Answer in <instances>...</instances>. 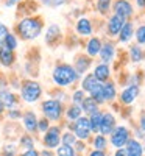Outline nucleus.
I'll return each instance as SVG.
<instances>
[{
	"instance_id": "nucleus-44",
	"label": "nucleus",
	"mask_w": 145,
	"mask_h": 156,
	"mask_svg": "<svg viewBox=\"0 0 145 156\" xmlns=\"http://www.w3.org/2000/svg\"><path fill=\"white\" fill-rule=\"evenodd\" d=\"M39 156H55L53 154V151H51V150H42V151H39Z\"/></svg>"
},
{
	"instance_id": "nucleus-29",
	"label": "nucleus",
	"mask_w": 145,
	"mask_h": 156,
	"mask_svg": "<svg viewBox=\"0 0 145 156\" xmlns=\"http://www.w3.org/2000/svg\"><path fill=\"white\" fill-rule=\"evenodd\" d=\"M97 83H98V81L95 80V76L92 75V73H89V75H86V76H84V80H83V84H81V86H83V89H81V90L90 92V89L94 87Z\"/></svg>"
},
{
	"instance_id": "nucleus-36",
	"label": "nucleus",
	"mask_w": 145,
	"mask_h": 156,
	"mask_svg": "<svg viewBox=\"0 0 145 156\" xmlns=\"http://www.w3.org/2000/svg\"><path fill=\"white\" fill-rule=\"evenodd\" d=\"M8 119L9 120H19V119H22V111L19 108L8 109Z\"/></svg>"
},
{
	"instance_id": "nucleus-50",
	"label": "nucleus",
	"mask_w": 145,
	"mask_h": 156,
	"mask_svg": "<svg viewBox=\"0 0 145 156\" xmlns=\"http://www.w3.org/2000/svg\"><path fill=\"white\" fill-rule=\"evenodd\" d=\"M41 3L45 5V6H51V2H50V0H41Z\"/></svg>"
},
{
	"instance_id": "nucleus-4",
	"label": "nucleus",
	"mask_w": 145,
	"mask_h": 156,
	"mask_svg": "<svg viewBox=\"0 0 145 156\" xmlns=\"http://www.w3.org/2000/svg\"><path fill=\"white\" fill-rule=\"evenodd\" d=\"M41 111H42V115L48 122H58L61 117H62V112H64V106L61 100H56V98H47L41 103Z\"/></svg>"
},
{
	"instance_id": "nucleus-38",
	"label": "nucleus",
	"mask_w": 145,
	"mask_h": 156,
	"mask_svg": "<svg viewBox=\"0 0 145 156\" xmlns=\"http://www.w3.org/2000/svg\"><path fill=\"white\" fill-rule=\"evenodd\" d=\"M8 33H9V28L6 27V25H5L3 22H0V47L3 45V42H5V37L8 36Z\"/></svg>"
},
{
	"instance_id": "nucleus-6",
	"label": "nucleus",
	"mask_w": 145,
	"mask_h": 156,
	"mask_svg": "<svg viewBox=\"0 0 145 156\" xmlns=\"http://www.w3.org/2000/svg\"><path fill=\"white\" fill-rule=\"evenodd\" d=\"M72 128V131L75 134L76 139H87L89 134H90V125H89V119L86 117H80V119H76L75 123L69 125Z\"/></svg>"
},
{
	"instance_id": "nucleus-16",
	"label": "nucleus",
	"mask_w": 145,
	"mask_h": 156,
	"mask_svg": "<svg viewBox=\"0 0 145 156\" xmlns=\"http://www.w3.org/2000/svg\"><path fill=\"white\" fill-rule=\"evenodd\" d=\"M142 151H143V148L137 140H128L126 142V148H125L126 156H142Z\"/></svg>"
},
{
	"instance_id": "nucleus-39",
	"label": "nucleus",
	"mask_w": 145,
	"mask_h": 156,
	"mask_svg": "<svg viewBox=\"0 0 145 156\" xmlns=\"http://www.w3.org/2000/svg\"><path fill=\"white\" fill-rule=\"evenodd\" d=\"M94 147H95L97 150H103L104 147H106V139H104V136H97V137H95Z\"/></svg>"
},
{
	"instance_id": "nucleus-41",
	"label": "nucleus",
	"mask_w": 145,
	"mask_h": 156,
	"mask_svg": "<svg viewBox=\"0 0 145 156\" xmlns=\"http://www.w3.org/2000/svg\"><path fill=\"white\" fill-rule=\"evenodd\" d=\"M19 156H39V151L36 148H30V150H23Z\"/></svg>"
},
{
	"instance_id": "nucleus-47",
	"label": "nucleus",
	"mask_w": 145,
	"mask_h": 156,
	"mask_svg": "<svg viewBox=\"0 0 145 156\" xmlns=\"http://www.w3.org/2000/svg\"><path fill=\"white\" fill-rule=\"evenodd\" d=\"M114 156H126V153H125V150L123 148H118L117 151H115V154Z\"/></svg>"
},
{
	"instance_id": "nucleus-52",
	"label": "nucleus",
	"mask_w": 145,
	"mask_h": 156,
	"mask_svg": "<svg viewBox=\"0 0 145 156\" xmlns=\"http://www.w3.org/2000/svg\"><path fill=\"white\" fill-rule=\"evenodd\" d=\"M126 2H128V0H126Z\"/></svg>"
},
{
	"instance_id": "nucleus-20",
	"label": "nucleus",
	"mask_w": 145,
	"mask_h": 156,
	"mask_svg": "<svg viewBox=\"0 0 145 156\" xmlns=\"http://www.w3.org/2000/svg\"><path fill=\"white\" fill-rule=\"evenodd\" d=\"M76 31L81 36H89L92 33V25L87 19H80L76 22Z\"/></svg>"
},
{
	"instance_id": "nucleus-33",
	"label": "nucleus",
	"mask_w": 145,
	"mask_h": 156,
	"mask_svg": "<svg viewBox=\"0 0 145 156\" xmlns=\"http://www.w3.org/2000/svg\"><path fill=\"white\" fill-rule=\"evenodd\" d=\"M129 53H131V59H133L134 62H139L142 59V56H143V51H142V48L139 45H133V47H131Z\"/></svg>"
},
{
	"instance_id": "nucleus-27",
	"label": "nucleus",
	"mask_w": 145,
	"mask_h": 156,
	"mask_svg": "<svg viewBox=\"0 0 145 156\" xmlns=\"http://www.w3.org/2000/svg\"><path fill=\"white\" fill-rule=\"evenodd\" d=\"M101 95H103V101L104 100H112L115 97V87L112 83H106V84H103L101 87Z\"/></svg>"
},
{
	"instance_id": "nucleus-28",
	"label": "nucleus",
	"mask_w": 145,
	"mask_h": 156,
	"mask_svg": "<svg viewBox=\"0 0 145 156\" xmlns=\"http://www.w3.org/2000/svg\"><path fill=\"white\" fill-rule=\"evenodd\" d=\"M101 112L97 111L94 114H90V119H89V125H90V131H98L100 129V122H101Z\"/></svg>"
},
{
	"instance_id": "nucleus-45",
	"label": "nucleus",
	"mask_w": 145,
	"mask_h": 156,
	"mask_svg": "<svg viewBox=\"0 0 145 156\" xmlns=\"http://www.w3.org/2000/svg\"><path fill=\"white\" fill-rule=\"evenodd\" d=\"M89 156H104V151L103 150H94Z\"/></svg>"
},
{
	"instance_id": "nucleus-13",
	"label": "nucleus",
	"mask_w": 145,
	"mask_h": 156,
	"mask_svg": "<svg viewBox=\"0 0 145 156\" xmlns=\"http://www.w3.org/2000/svg\"><path fill=\"white\" fill-rule=\"evenodd\" d=\"M14 62H16V53L2 45L0 47V64L3 67H11Z\"/></svg>"
},
{
	"instance_id": "nucleus-51",
	"label": "nucleus",
	"mask_w": 145,
	"mask_h": 156,
	"mask_svg": "<svg viewBox=\"0 0 145 156\" xmlns=\"http://www.w3.org/2000/svg\"><path fill=\"white\" fill-rule=\"evenodd\" d=\"M137 5L140 8H145V0H137Z\"/></svg>"
},
{
	"instance_id": "nucleus-24",
	"label": "nucleus",
	"mask_w": 145,
	"mask_h": 156,
	"mask_svg": "<svg viewBox=\"0 0 145 156\" xmlns=\"http://www.w3.org/2000/svg\"><path fill=\"white\" fill-rule=\"evenodd\" d=\"M100 48H101V42L98 37H92L90 41L87 42V53L90 56H95L100 53Z\"/></svg>"
},
{
	"instance_id": "nucleus-9",
	"label": "nucleus",
	"mask_w": 145,
	"mask_h": 156,
	"mask_svg": "<svg viewBox=\"0 0 145 156\" xmlns=\"http://www.w3.org/2000/svg\"><path fill=\"white\" fill-rule=\"evenodd\" d=\"M0 101L3 103L5 109H14V108H17V105H19V98H17V95L12 92L9 87L0 89Z\"/></svg>"
},
{
	"instance_id": "nucleus-2",
	"label": "nucleus",
	"mask_w": 145,
	"mask_h": 156,
	"mask_svg": "<svg viewBox=\"0 0 145 156\" xmlns=\"http://www.w3.org/2000/svg\"><path fill=\"white\" fill-rule=\"evenodd\" d=\"M51 80L59 87H67L78 80V73L70 64H56L51 72Z\"/></svg>"
},
{
	"instance_id": "nucleus-10",
	"label": "nucleus",
	"mask_w": 145,
	"mask_h": 156,
	"mask_svg": "<svg viewBox=\"0 0 145 156\" xmlns=\"http://www.w3.org/2000/svg\"><path fill=\"white\" fill-rule=\"evenodd\" d=\"M114 128H115V119H114V115L111 112H104L101 115V122H100V129L98 131H101V134H111L114 131Z\"/></svg>"
},
{
	"instance_id": "nucleus-49",
	"label": "nucleus",
	"mask_w": 145,
	"mask_h": 156,
	"mask_svg": "<svg viewBox=\"0 0 145 156\" xmlns=\"http://www.w3.org/2000/svg\"><path fill=\"white\" fill-rule=\"evenodd\" d=\"M5 114V106H3V103L0 101V115H3Z\"/></svg>"
},
{
	"instance_id": "nucleus-12",
	"label": "nucleus",
	"mask_w": 145,
	"mask_h": 156,
	"mask_svg": "<svg viewBox=\"0 0 145 156\" xmlns=\"http://www.w3.org/2000/svg\"><path fill=\"white\" fill-rule=\"evenodd\" d=\"M123 25H125V19L120 17V16H117V14H114V16L108 20V31H109V34H111V36L118 34Z\"/></svg>"
},
{
	"instance_id": "nucleus-31",
	"label": "nucleus",
	"mask_w": 145,
	"mask_h": 156,
	"mask_svg": "<svg viewBox=\"0 0 145 156\" xmlns=\"http://www.w3.org/2000/svg\"><path fill=\"white\" fill-rule=\"evenodd\" d=\"M56 156H75V148L61 144V145L56 148Z\"/></svg>"
},
{
	"instance_id": "nucleus-32",
	"label": "nucleus",
	"mask_w": 145,
	"mask_h": 156,
	"mask_svg": "<svg viewBox=\"0 0 145 156\" xmlns=\"http://www.w3.org/2000/svg\"><path fill=\"white\" fill-rule=\"evenodd\" d=\"M2 156H17V145L16 144H5L2 147Z\"/></svg>"
},
{
	"instance_id": "nucleus-43",
	"label": "nucleus",
	"mask_w": 145,
	"mask_h": 156,
	"mask_svg": "<svg viewBox=\"0 0 145 156\" xmlns=\"http://www.w3.org/2000/svg\"><path fill=\"white\" fill-rule=\"evenodd\" d=\"M51 6H62L64 3H67V0H50Z\"/></svg>"
},
{
	"instance_id": "nucleus-34",
	"label": "nucleus",
	"mask_w": 145,
	"mask_h": 156,
	"mask_svg": "<svg viewBox=\"0 0 145 156\" xmlns=\"http://www.w3.org/2000/svg\"><path fill=\"white\" fill-rule=\"evenodd\" d=\"M109 6H111V0H98L97 2V9L101 12V14H106Z\"/></svg>"
},
{
	"instance_id": "nucleus-14",
	"label": "nucleus",
	"mask_w": 145,
	"mask_h": 156,
	"mask_svg": "<svg viewBox=\"0 0 145 156\" xmlns=\"http://www.w3.org/2000/svg\"><path fill=\"white\" fill-rule=\"evenodd\" d=\"M137 94H139V87L137 86H128L120 94V101L125 103V105H131V103L136 100Z\"/></svg>"
},
{
	"instance_id": "nucleus-19",
	"label": "nucleus",
	"mask_w": 145,
	"mask_h": 156,
	"mask_svg": "<svg viewBox=\"0 0 145 156\" xmlns=\"http://www.w3.org/2000/svg\"><path fill=\"white\" fill-rule=\"evenodd\" d=\"M98 55L101 56V61H104V62L112 61V58H114V45H112V44H104V45H101Z\"/></svg>"
},
{
	"instance_id": "nucleus-7",
	"label": "nucleus",
	"mask_w": 145,
	"mask_h": 156,
	"mask_svg": "<svg viewBox=\"0 0 145 156\" xmlns=\"http://www.w3.org/2000/svg\"><path fill=\"white\" fill-rule=\"evenodd\" d=\"M37 115L34 111H25L22 112V126L25 129V133L34 134L37 131Z\"/></svg>"
},
{
	"instance_id": "nucleus-15",
	"label": "nucleus",
	"mask_w": 145,
	"mask_h": 156,
	"mask_svg": "<svg viewBox=\"0 0 145 156\" xmlns=\"http://www.w3.org/2000/svg\"><path fill=\"white\" fill-rule=\"evenodd\" d=\"M59 36H61V28L58 27L56 23H51L50 27L47 28V31H45V44L53 45L59 39Z\"/></svg>"
},
{
	"instance_id": "nucleus-23",
	"label": "nucleus",
	"mask_w": 145,
	"mask_h": 156,
	"mask_svg": "<svg viewBox=\"0 0 145 156\" xmlns=\"http://www.w3.org/2000/svg\"><path fill=\"white\" fill-rule=\"evenodd\" d=\"M3 47H6L8 50H11V51H16V48L19 47V39H17V36L14 34V33H8V36L5 37V42H3Z\"/></svg>"
},
{
	"instance_id": "nucleus-8",
	"label": "nucleus",
	"mask_w": 145,
	"mask_h": 156,
	"mask_svg": "<svg viewBox=\"0 0 145 156\" xmlns=\"http://www.w3.org/2000/svg\"><path fill=\"white\" fill-rule=\"evenodd\" d=\"M111 134H112L111 136V142H112V145L117 147V148H122L129 140V131H128L126 126H115Z\"/></svg>"
},
{
	"instance_id": "nucleus-11",
	"label": "nucleus",
	"mask_w": 145,
	"mask_h": 156,
	"mask_svg": "<svg viewBox=\"0 0 145 156\" xmlns=\"http://www.w3.org/2000/svg\"><path fill=\"white\" fill-rule=\"evenodd\" d=\"M114 11H115L117 16L126 19L133 14V6H131L129 2H126V0H117L114 3Z\"/></svg>"
},
{
	"instance_id": "nucleus-35",
	"label": "nucleus",
	"mask_w": 145,
	"mask_h": 156,
	"mask_svg": "<svg viewBox=\"0 0 145 156\" xmlns=\"http://www.w3.org/2000/svg\"><path fill=\"white\" fill-rule=\"evenodd\" d=\"M50 126H51V125H50V122L45 119V117H42V119H39V120H37V131H39V133H42V134H44Z\"/></svg>"
},
{
	"instance_id": "nucleus-1",
	"label": "nucleus",
	"mask_w": 145,
	"mask_h": 156,
	"mask_svg": "<svg viewBox=\"0 0 145 156\" xmlns=\"http://www.w3.org/2000/svg\"><path fill=\"white\" fill-rule=\"evenodd\" d=\"M44 30V20L39 16H25L16 25V36L23 41H34Z\"/></svg>"
},
{
	"instance_id": "nucleus-18",
	"label": "nucleus",
	"mask_w": 145,
	"mask_h": 156,
	"mask_svg": "<svg viewBox=\"0 0 145 156\" xmlns=\"http://www.w3.org/2000/svg\"><path fill=\"white\" fill-rule=\"evenodd\" d=\"M92 75L95 76L97 81H106L109 78V67L106 66V64H98Z\"/></svg>"
},
{
	"instance_id": "nucleus-37",
	"label": "nucleus",
	"mask_w": 145,
	"mask_h": 156,
	"mask_svg": "<svg viewBox=\"0 0 145 156\" xmlns=\"http://www.w3.org/2000/svg\"><path fill=\"white\" fill-rule=\"evenodd\" d=\"M72 100H73V105H81V101L84 100V90H75L73 95H72Z\"/></svg>"
},
{
	"instance_id": "nucleus-42",
	"label": "nucleus",
	"mask_w": 145,
	"mask_h": 156,
	"mask_svg": "<svg viewBox=\"0 0 145 156\" xmlns=\"http://www.w3.org/2000/svg\"><path fill=\"white\" fill-rule=\"evenodd\" d=\"M23 2V0H5V6H8V8H12V6H16V5H20Z\"/></svg>"
},
{
	"instance_id": "nucleus-17",
	"label": "nucleus",
	"mask_w": 145,
	"mask_h": 156,
	"mask_svg": "<svg viewBox=\"0 0 145 156\" xmlns=\"http://www.w3.org/2000/svg\"><path fill=\"white\" fill-rule=\"evenodd\" d=\"M81 111H84L86 114H94L98 111V103L92 97H84V100L81 101Z\"/></svg>"
},
{
	"instance_id": "nucleus-26",
	"label": "nucleus",
	"mask_w": 145,
	"mask_h": 156,
	"mask_svg": "<svg viewBox=\"0 0 145 156\" xmlns=\"http://www.w3.org/2000/svg\"><path fill=\"white\" fill-rule=\"evenodd\" d=\"M81 106L80 105H70L67 108V111H65V115H67V119L69 120H76V119H80L81 117Z\"/></svg>"
},
{
	"instance_id": "nucleus-25",
	"label": "nucleus",
	"mask_w": 145,
	"mask_h": 156,
	"mask_svg": "<svg viewBox=\"0 0 145 156\" xmlns=\"http://www.w3.org/2000/svg\"><path fill=\"white\" fill-rule=\"evenodd\" d=\"M131 36H133V23L125 22V25L120 30V36H118V39H120V42H128Z\"/></svg>"
},
{
	"instance_id": "nucleus-30",
	"label": "nucleus",
	"mask_w": 145,
	"mask_h": 156,
	"mask_svg": "<svg viewBox=\"0 0 145 156\" xmlns=\"http://www.w3.org/2000/svg\"><path fill=\"white\" fill-rule=\"evenodd\" d=\"M61 144H62V145L73 147V145L76 144V137H75V134H73V133H70V131L61 134Z\"/></svg>"
},
{
	"instance_id": "nucleus-21",
	"label": "nucleus",
	"mask_w": 145,
	"mask_h": 156,
	"mask_svg": "<svg viewBox=\"0 0 145 156\" xmlns=\"http://www.w3.org/2000/svg\"><path fill=\"white\" fill-rule=\"evenodd\" d=\"M89 66H90V58H87V56H80L76 59V62H75V72L80 75V73H84L87 69H89Z\"/></svg>"
},
{
	"instance_id": "nucleus-22",
	"label": "nucleus",
	"mask_w": 145,
	"mask_h": 156,
	"mask_svg": "<svg viewBox=\"0 0 145 156\" xmlns=\"http://www.w3.org/2000/svg\"><path fill=\"white\" fill-rule=\"evenodd\" d=\"M19 147L23 148V150H30V148H34V137L33 134H28L25 133L19 137Z\"/></svg>"
},
{
	"instance_id": "nucleus-48",
	"label": "nucleus",
	"mask_w": 145,
	"mask_h": 156,
	"mask_svg": "<svg viewBox=\"0 0 145 156\" xmlns=\"http://www.w3.org/2000/svg\"><path fill=\"white\" fill-rule=\"evenodd\" d=\"M140 128H142L143 131H145V114L140 117Z\"/></svg>"
},
{
	"instance_id": "nucleus-46",
	"label": "nucleus",
	"mask_w": 145,
	"mask_h": 156,
	"mask_svg": "<svg viewBox=\"0 0 145 156\" xmlns=\"http://www.w3.org/2000/svg\"><path fill=\"white\" fill-rule=\"evenodd\" d=\"M73 147H76V150H78V151H83V150L86 148V147H84V144H80V142H76V144H75Z\"/></svg>"
},
{
	"instance_id": "nucleus-3",
	"label": "nucleus",
	"mask_w": 145,
	"mask_h": 156,
	"mask_svg": "<svg viewBox=\"0 0 145 156\" xmlns=\"http://www.w3.org/2000/svg\"><path fill=\"white\" fill-rule=\"evenodd\" d=\"M19 89H20V98L28 105L39 101L42 97V86L34 80H23Z\"/></svg>"
},
{
	"instance_id": "nucleus-5",
	"label": "nucleus",
	"mask_w": 145,
	"mask_h": 156,
	"mask_svg": "<svg viewBox=\"0 0 145 156\" xmlns=\"http://www.w3.org/2000/svg\"><path fill=\"white\" fill-rule=\"evenodd\" d=\"M42 144L47 150H53L61 145V128L58 125L50 126L42 136Z\"/></svg>"
},
{
	"instance_id": "nucleus-40",
	"label": "nucleus",
	"mask_w": 145,
	"mask_h": 156,
	"mask_svg": "<svg viewBox=\"0 0 145 156\" xmlns=\"http://www.w3.org/2000/svg\"><path fill=\"white\" fill-rule=\"evenodd\" d=\"M136 39H137L139 44H145V25L137 28V31H136Z\"/></svg>"
}]
</instances>
